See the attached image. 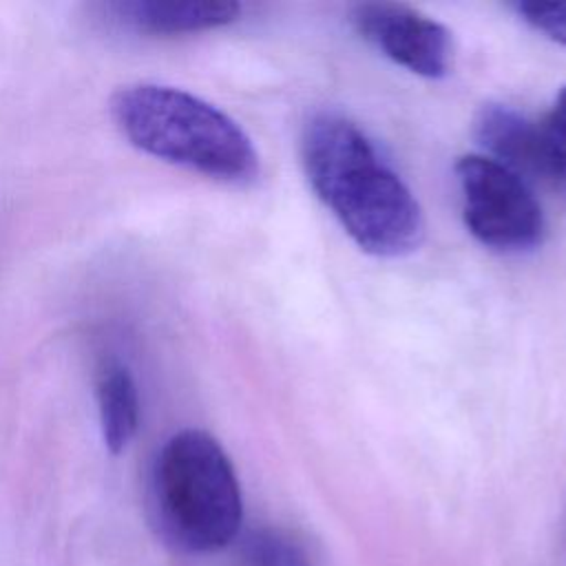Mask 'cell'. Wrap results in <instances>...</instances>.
<instances>
[{
  "label": "cell",
  "mask_w": 566,
  "mask_h": 566,
  "mask_svg": "<svg viewBox=\"0 0 566 566\" xmlns=\"http://www.w3.org/2000/svg\"><path fill=\"white\" fill-rule=\"evenodd\" d=\"M301 161L316 197L363 252L398 259L418 250L424 237L418 199L352 119L314 115L301 137Z\"/></svg>",
  "instance_id": "cell-1"
},
{
  "label": "cell",
  "mask_w": 566,
  "mask_h": 566,
  "mask_svg": "<svg viewBox=\"0 0 566 566\" xmlns=\"http://www.w3.org/2000/svg\"><path fill=\"white\" fill-rule=\"evenodd\" d=\"M119 133L142 153L206 177L245 184L259 155L245 130L214 104L166 84H130L111 99Z\"/></svg>",
  "instance_id": "cell-2"
},
{
  "label": "cell",
  "mask_w": 566,
  "mask_h": 566,
  "mask_svg": "<svg viewBox=\"0 0 566 566\" xmlns=\"http://www.w3.org/2000/svg\"><path fill=\"white\" fill-rule=\"evenodd\" d=\"M150 502L159 533L188 553L228 546L243 517L241 486L223 447L201 429L166 440L150 475Z\"/></svg>",
  "instance_id": "cell-3"
},
{
  "label": "cell",
  "mask_w": 566,
  "mask_h": 566,
  "mask_svg": "<svg viewBox=\"0 0 566 566\" xmlns=\"http://www.w3.org/2000/svg\"><path fill=\"white\" fill-rule=\"evenodd\" d=\"M467 230L497 252H526L542 243L544 212L528 181L491 159L464 155L455 161Z\"/></svg>",
  "instance_id": "cell-4"
},
{
  "label": "cell",
  "mask_w": 566,
  "mask_h": 566,
  "mask_svg": "<svg viewBox=\"0 0 566 566\" xmlns=\"http://www.w3.org/2000/svg\"><path fill=\"white\" fill-rule=\"evenodd\" d=\"M363 40L407 71L440 80L453 66L451 31L438 20L402 2H363L352 11Z\"/></svg>",
  "instance_id": "cell-5"
},
{
  "label": "cell",
  "mask_w": 566,
  "mask_h": 566,
  "mask_svg": "<svg viewBox=\"0 0 566 566\" xmlns=\"http://www.w3.org/2000/svg\"><path fill=\"white\" fill-rule=\"evenodd\" d=\"M97 9L111 24L153 38L208 31L241 15V4L228 0H115Z\"/></svg>",
  "instance_id": "cell-6"
},
{
  "label": "cell",
  "mask_w": 566,
  "mask_h": 566,
  "mask_svg": "<svg viewBox=\"0 0 566 566\" xmlns=\"http://www.w3.org/2000/svg\"><path fill=\"white\" fill-rule=\"evenodd\" d=\"M95 398L104 444L122 453L139 429V391L133 371L115 356L102 358L95 371Z\"/></svg>",
  "instance_id": "cell-7"
},
{
  "label": "cell",
  "mask_w": 566,
  "mask_h": 566,
  "mask_svg": "<svg viewBox=\"0 0 566 566\" xmlns=\"http://www.w3.org/2000/svg\"><path fill=\"white\" fill-rule=\"evenodd\" d=\"M539 161V181L566 184V86L555 95L551 108L533 119Z\"/></svg>",
  "instance_id": "cell-8"
},
{
  "label": "cell",
  "mask_w": 566,
  "mask_h": 566,
  "mask_svg": "<svg viewBox=\"0 0 566 566\" xmlns=\"http://www.w3.org/2000/svg\"><path fill=\"white\" fill-rule=\"evenodd\" d=\"M243 566H312L301 539L279 526H261L245 535Z\"/></svg>",
  "instance_id": "cell-9"
},
{
  "label": "cell",
  "mask_w": 566,
  "mask_h": 566,
  "mask_svg": "<svg viewBox=\"0 0 566 566\" xmlns=\"http://www.w3.org/2000/svg\"><path fill=\"white\" fill-rule=\"evenodd\" d=\"M515 11L531 29L566 46V2H517Z\"/></svg>",
  "instance_id": "cell-10"
}]
</instances>
